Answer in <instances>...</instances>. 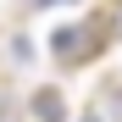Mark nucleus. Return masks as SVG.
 <instances>
[{
  "label": "nucleus",
  "mask_w": 122,
  "mask_h": 122,
  "mask_svg": "<svg viewBox=\"0 0 122 122\" xmlns=\"http://www.w3.org/2000/svg\"><path fill=\"white\" fill-rule=\"evenodd\" d=\"M106 39H111V28L100 22V17H89V22H67V28L50 33V56L61 61V67H89L94 50H106Z\"/></svg>",
  "instance_id": "1"
},
{
  "label": "nucleus",
  "mask_w": 122,
  "mask_h": 122,
  "mask_svg": "<svg viewBox=\"0 0 122 122\" xmlns=\"http://www.w3.org/2000/svg\"><path fill=\"white\" fill-rule=\"evenodd\" d=\"M33 117H39V122H67V100H61V89H39V94H33Z\"/></svg>",
  "instance_id": "2"
},
{
  "label": "nucleus",
  "mask_w": 122,
  "mask_h": 122,
  "mask_svg": "<svg viewBox=\"0 0 122 122\" xmlns=\"http://www.w3.org/2000/svg\"><path fill=\"white\" fill-rule=\"evenodd\" d=\"M106 111H111V122H122V78L106 89Z\"/></svg>",
  "instance_id": "3"
},
{
  "label": "nucleus",
  "mask_w": 122,
  "mask_h": 122,
  "mask_svg": "<svg viewBox=\"0 0 122 122\" xmlns=\"http://www.w3.org/2000/svg\"><path fill=\"white\" fill-rule=\"evenodd\" d=\"M83 122H106V117H100V100H94V111H89V117H83Z\"/></svg>",
  "instance_id": "4"
},
{
  "label": "nucleus",
  "mask_w": 122,
  "mask_h": 122,
  "mask_svg": "<svg viewBox=\"0 0 122 122\" xmlns=\"http://www.w3.org/2000/svg\"><path fill=\"white\" fill-rule=\"evenodd\" d=\"M33 6H67V0H33Z\"/></svg>",
  "instance_id": "5"
}]
</instances>
